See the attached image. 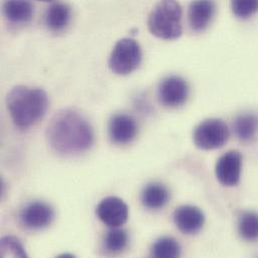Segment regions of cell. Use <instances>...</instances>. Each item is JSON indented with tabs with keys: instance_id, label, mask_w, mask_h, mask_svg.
Instances as JSON below:
<instances>
[{
	"instance_id": "cell-20",
	"label": "cell",
	"mask_w": 258,
	"mask_h": 258,
	"mask_svg": "<svg viewBox=\"0 0 258 258\" xmlns=\"http://www.w3.org/2000/svg\"><path fill=\"white\" fill-rule=\"evenodd\" d=\"M0 255L2 257H27L24 247L13 236H5L0 240Z\"/></svg>"
},
{
	"instance_id": "cell-1",
	"label": "cell",
	"mask_w": 258,
	"mask_h": 258,
	"mask_svg": "<svg viewBox=\"0 0 258 258\" xmlns=\"http://www.w3.org/2000/svg\"><path fill=\"white\" fill-rule=\"evenodd\" d=\"M49 147L62 155L80 154L94 144V131L88 120L74 110L56 113L46 128Z\"/></svg>"
},
{
	"instance_id": "cell-18",
	"label": "cell",
	"mask_w": 258,
	"mask_h": 258,
	"mask_svg": "<svg viewBox=\"0 0 258 258\" xmlns=\"http://www.w3.org/2000/svg\"><path fill=\"white\" fill-rule=\"evenodd\" d=\"M129 243V236L127 231L114 227L105 236L104 247L110 253H118L123 251Z\"/></svg>"
},
{
	"instance_id": "cell-17",
	"label": "cell",
	"mask_w": 258,
	"mask_h": 258,
	"mask_svg": "<svg viewBox=\"0 0 258 258\" xmlns=\"http://www.w3.org/2000/svg\"><path fill=\"white\" fill-rule=\"evenodd\" d=\"M151 254L156 258H174L180 256L181 246L172 237L159 238L151 248Z\"/></svg>"
},
{
	"instance_id": "cell-2",
	"label": "cell",
	"mask_w": 258,
	"mask_h": 258,
	"mask_svg": "<svg viewBox=\"0 0 258 258\" xmlns=\"http://www.w3.org/2000/svg\"><path fill=\"white\" fill-rule=\"evenodd\" d=\"M6 104L15 126L26 129L43 118L47 111L48 99L41 89L18 86L10 91Z\"/></svg>"
},
{
	"instance_id": "cell-6",
	"label": "cell",
	"mask_w": 258,
	"mask_h": 258,
	"mask_svg": "<svg viewBox=\"0 0 258 258\" xmlns=\"http://www.w3.org/2000/svg\"><path fill=\"white\" fill-rule=\"evenodd\" d=\"M189 86L187 82L177 76L164 79L158 88L160 103L168 108L182 106L188 99Z\"/></svg>"
},
{
	"instance_id": "cell-13",
	"label": "cell",
	"mask_w": 258,
	"mask_h": 258,
	"mask_svg": "<svg viewBox=\"0 0 258 258\" xmlns=\"http://www.w3.org/2000/svg\"><path fill=\"white\" fill-rule=\"evenodd\" d=\"M3 14L12 23H26L33 16V6L28 0H4Z\"/></svg>"
},
{
	"instance_id": "cell-16",
	"label": "cell",
	"mask_w": 258,
	"mask_h": 258,
	"mask_svg": "<svg viewBox=\"0 0 258 258\" xmlns=\"http://www.w3.org/2000/svg\"><path fill=\"white\" fill-rule=\"evenodd\" d=\"M233 131L240 141H252L258 133L257 114L248 112L237 116L233 123Z\"/></svg>"
},
{
	"instance_id": "cell-22",
	"label": "cell",
	"mask_w": 258,
	"mask_h": 258,
	"mask_svg": "<svg viewBox=\"0 0 258 258\" xmlns=\"http://www.w3.org/2000/svg\"><path fill=\"white\" fill-rule=\"evenodd\" d=\"M39 1H45V2H47V1H52V0H39Z\"/></svg>"
},
{
	"instance_id": "cell-19",
	"label": "cell",
	"mask_w": 258,
	"mask_h": 258,
	"mask_svg": "<svg viewBox=\"0 0 258 258\" xmlns=\"http://www.w3.org/2000/svg\"><path fill=\"white\" fill-rule=\"evenodd\" d=\"M238 231L240 236L247 241L258 239V214L255 212H244L238 221Z\"/></svg>"
},
{
	"instance_id": "cell-11",
	"label": "cell",
	"mask_w": 258,
	"mask_h": 258,
	"mask_svg": "<svg viewBox=\"0 0 258 258\" xmlns=\"http://www.w3.org/2000/svg\"><path fill=\"white\" fill-rule=\"evenodd\" d=\"M138 125L136 120L127 114L114 115L109 123V136L115 144L131 143L137 136Z\"/></svg>"
},
{
	"instance_id": "cell-3",
	"label": "cell",
	"mask_w": 258,
	"mask_h": 258,
	"mask_svg": "<svg viewBox=\"0 0 258 258\" xmlns=\"http://www.w3.org/2000/svg\"><path fill=\"white\" fill-rule=\"evenodd\" d=\"M182 8L176 0H161L149 16L151 33L158 38L174 40L182 34Z\"/></svg>"
},
{
	"instance_id": "cell-12",
	"label": "cell",
	"mask_w": 258,
	"mask_h": 258,
	"mask_svg": "<svg viewBox=\"0 0 258 258\" xmlns=\"http://www.w3.org/2000/svg\"><path fill=\"white\" fill-rule=\"evenodd\" d=\"M216 12L214 0H194L188 10V19L193 31L201 32L205 30L212 21Z\"/></svg>"
},
{
	"instance_id": "cell-15",
	"label": "cell",
	"mask_w": 258,
	"mask_h": 258,
	"mask_svg": "<svg viewBox=\"0 0 258 258\" xmlns=\"http://www.w3.org/2000/svg\"><path fill=\"white\" fill-rule=\"evenodd\" d=\"M169 191L160 183H151L147 185L141 196L143 205L151 210L163 208L169 201Z\"/></svg>"
},
{
	"instance_id": "cell-4",
	"label": "cell",
	"mask_w": 258,
	"mask_h": 258,
	"mask_svg": "<svg viewBox=\"0 0 258 258\" xmlns=\"http://www.w3.org/2000/svg\"><path fill=\"white\" fill-rule=\"evenodd\" d=\"M142 61V49L140 44L132 38H123L114 46L109 67L113 73L127 76L136 71Z\"/></svg>"
},
{
	"instance_id": "cell-7",
	"label": "cell",
	"mask_w": 258,
	"mask_h": 258,
	"mask_svg": "<svg viewBox=\"0 0 258 258\" xmlns=\"http://www.w3.org/2000/svg\"><path fill=\"white\" fill-rule=\"evenodd\" d=\"M99 219L109 227L124 225L129 217L128 205L119 197L110 196L103 199L97 207Z\"/></svg>"
},
{
	"instance_id": "cell-5",
	"label": "cell",
	"mask_w": 258,
	"mask_h": 258,
	"mask_svg": "<svg viewBox=\"0 0 258 258\" xmlns=\"http://www.w3.org/2000/svg\"><path fill=\"white\" fill-rule=\"evenodd\" d=\"M229 139L227 125L218 119L202 122L193 133L195 145L202 150H214L223 147Z\"/></svg>"
},
{
	"instance_id": "cell-9",
	"label": "cell",
	"mask_w": 258,
	"mask_h": 258,
	"mask_svg": "<svg viewBox=\"0 0 258 258\" xmlns=\"http://www.w3.org/2000/svg\"><path fill=\"white\" fill-rule=\"evenodd\" d=\"M54 212L47 203L36 201L26 205L20 213V221L29 229H42L51 224Z\"/></svg>"
},
{
	"instance_id": "cell-10",
	"label": "cell",
	"mask_w": 258,
	"mask_h": 258,
	"mask_svg": "<svg viewBox=\"0 0 258 258\" xmlns=\"http://www.w3.org/2000/svg\"><path fill=\"white\" fill-rule=\"evenodd\" d=\"M175 225L184 234H195L199 232L205 222L203 212L191 205L177 208L173 215Z\"/></svg>"
},
{
	"instance_id": "cell-21",
	"label": "cell",
	"mask_w": 258,
	"mask_h": 258,
	"mask_svg": "<svg viewBox=\"0 0 258 258\" xmlns=\"http://www.w3.org/2000/svg\"><path fill=\"white\" fill-rule=\"evenodd\" d=\"M233 14L241 19H246L258 11V0H231Z\"/></svg>"
},
{
	"instance_id": "cell-8",
	"label": "cell",
	"mask_w": 258,
	"mask_h": 258,
	"mask_svg": "<svg viewBox=\"0 0 258 258\" xmlns=\"http://www.w3.org/2000/svg\"><path fill=\"white\" fill-rule=\"evenodd\" d=\"M242 156L237 151H229L219 158L215 167L218 181L227 187L236 186L240 181Z\"/></svg>"
},
{
	"instance_id": "cell-14",
	"label": "cell",
	"mask_w": 258,
	"mask_h": 258,
	"mask_svg": "<svg viewBox=\"0 0 258 258\" xmlns=\"http://www.w3.org/2000/svg\"><path fill=\"white\" fill-rule=\"evenodd\" d=\"M71 17L72 11L70 6L63 2H55L45 12V25L49 30L58 32L69 25Z\"/></svg>"
}]
</instances>
